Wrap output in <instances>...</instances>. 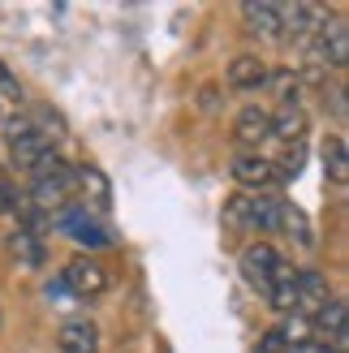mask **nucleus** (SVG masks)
I'll return each mask as SVG.
<instances>
[{
    "label": "nucleus",
    "instance_id": "obj_10",
    "mask_svg": "<svg viewBox=\"0 0 349 353\" xmlns=\"http://www.w3.org/2000/svg\"><path fill=\"white\" fill-rule=\"evenodd\" d=\"M74 185L86 194L82 207L91 211V216H103V211L112 207V181H108V172H103L99 164H78L74 168Z\"/></svg>",
    "mask_w": 349,
    "mask_h": 353
},
{
    "label": "nucleus",
    "instance_id": "obj_7",
    "mask_svg": "<svg viewBox=\"0 0 349 353\" xmlns=\"http://www.w3.org/2000/svg\"><path fill=\"white\" fill-rule=\"evenodd\" d=\"M229 176L237 181L241 194H263L272 185H281V181H276V164L268 160L263 151H237L233 164H229Z\"/></svg>",
    "mask_w": 349,
    "mask_h": 353
},
{
    "label": "nucleus",
    "instance_id": "obj_25",
    "mask_svg": "<svg viewBox=\"0 0 349 353\" xmlns=\"http://www.w3.org/2000/svg\"><path fill=\"white\" fill-rule=\"evenodd\" d=\"M0 99H9V103H22V82H17L9 69H5V61H0Z\"/></svg>",
    "mask_w": 349,
    "mask_h": 353
},
{
    "label": "nucleus",
    "instance_id": "obj_28",
    "mask_svg": "<svg viewBox=\"0 0 349 353\" xmlns=\"http://www.w3.org/2000/svg\"><path fill=\"white\" fill-rule=\"evenodd\" d=\"M332 112H337V121H345V91H341V86L332 91Z\"/></svg>",
    "mask_w": 349,
    "mask_h": 353
},
{
    "label": "nucleus",
    "instance_id": "obj_8",
    "mask_svg": "<svg viewBox=\"0 0 349 353\" xmlns=\"http://www.w3.org/2000/svg\"><path fill=\"white\" fill-rule=\"evenodd\" d=\"M310 327H315L319 345H328L332 353H345V345H349V306H345V297H332V302L310 319Z\"/></svg>",
    "mask_w": 349,
    "mask_h": 353
},
{
    "label": "nucleus",
    "instance_id": "obj_5",
    "mask_svg": "<svg viewBox=\"0 0 349 353\" xmlns=\"http://www.w3.org/2000/svg\"><path fill=\"white\" fill-rule=\"evenodd\" d=\"M61 285H65V293L82 297V302H95V297H103V293H108L112 276H108V268H103L99 259H91V254H78V259H69V263H65V276H61Z\"/></svg>",
    "mask_w": 349,
    "mask_h": 353
},
{
    "label": "nucleus",
    "instance_id": "obj_18",
    "mask_svg": "<svg viewBox=\"0 0 349 353\" xmlns=\"http://www.w3.org/2000/svg\"><path fill=\"white\" fill-rule=\"evenodd\" d=\"M276 216H281V199L272 190L246 194V233H276Z\"/></svg>",
    "mask_w": 349,
    "mask_h": 353
},
{
    "label": "nucleus",
    "instance_id": "obj_20",
    "mask_svg": "<svg viewBox=\"0 0 349 353\" xmlns=\"http://www.w3.org/2000/svg\"><path fill=\"white\" fill-rule=\"evenodd\" d=\"M268 91L276 95L281 108H298V91H302V74H293V69H268Z\"/></svg>",
    "mask_w": 349,
    "mask_h": 353
},
{
    "label": "nucleus",
    "instance_id": "obj_2",
    "mask_svg": "<svg viewBox=\"0 0 349 353\" xmlns=\"http://www.w3.org/2000/svg\"><path fill=\"white\" fill-rule=\"evenodd\" d=\"M0 138H5V155H9V164H17L22 172H30L48 151H57V147H48V138H43L39 130H34L30 112L5 117V121H0Z\"/></svg>",
    "mask_w": 349,
    "mask_h": 353
},
{
    "label": "nucleus",
    "instance_id": "obj_17",
    "mask_svg": "<svg viewBox=\"0 0 349 353\" xmlns=\"http://www.w3.org/2000/svg\"><path fill=\"white\" fill-rule=\"evenodd\" d=\"M268 82V61L255 57V52H241V57H233L229 65V86L233 91H263Z\"/></svg>",
    "mask_w": 349,
    "mask_h": 353
},
{
    "label": "nucleus",
    "instance_id": "obj_19",
    "mask_svg": "<svg viewBox=\"0 0 349 353\" xmlns=\"http://www.w3.org/2000/svg\"><path fill=\"white\" fill-rule=\"evenodd\" d=\"M319 160H323V172L332 185H345L349 181V151H345V138L341 134H328L323 147H319Z\"/></svg>",
    "mask_w": 349,
    "mask_h": 353
},
{
    "label": "nucleus",
    "instance_id": "obj_23",
    "mask_svg": "<svg viewBox=\"0 0 349 353\" xmlns=\"http://www.w3.org/2000/svg\"><path fill=\"white\" fill-rule=\"evenodd\" d=\"M17 203H22V194H17V185L9 181L5 164H0V216H13V211H17Z\"/></svg>",
    "mask_w": 349,
    "mask_h": 353
},
{
    "label": "nucleus",
    "instance_id": "obj_22",
    "mask_svg": "<svg viewBox=\"0 0 349 353\" xmlns=\"http://www.w3.org/2000/svg\"><path fill=\"white\" fill-rule=\"evenodd\" d=\"M224 228H229V233H246V194L241 190L224 203Z\"/></svg>",
    "mask_w": 349,
    "mask_h": 353
},
{
    "label": "nucleus",
    "instance_id": "obj_1",
    "mask_svg": "<svg viewBox=\"0 0 349 353\" xmlns=\"http://www.w3.org/2000/svg\"><path fill=\"white\" fill-rule=\"evenodd\" d=\"M30 207L52 216V211H65L69 203L78 199V185H74V164L61 160V151H48L30 172Z\"/></svg>",
    "mask_w": 349,
    "mask_h": 353
},
{
    "label": "nucleus",
    "instance_id": "obj_24",
    "mask_svg": "<svg viewBox=\"0 0 349 353\" xmlns=\"http://www.w3.org/2000/svg\"><path fill=\"white\" fill-rule=\"evenodd\" d=\"M302 155H306V151H302V143H298V147L285 151V160H272V164H281V168H276V181H289V176H298V172H302Z\"/></svg>",
    "mask_w": 349,
    "mask_h": 353
},
{
    "label": "nucleus",
    "instance_id": "obj_13",
    "mask_svg": "<svg viewBox=\"0 0 349 353\" xmlns=\"http://www.w3.org/2000/svg\"><path fill=\"white\" fill-rule=\"evenodd\" d=\"M319 26L315 5H281V43H306Z\"/></svg>",
    "mask_w": 349,
    "mask_h": 353
},
{
    "label": "nucleus",
    "instance_id": "obj_15",
    "mask_svg": "<svg viewBox=\"0 0 349 353\" xmlns=\"http://www.w3.org/2000/svg\"><path fill=\"white\" fill-rule=\"evenodd\" d=\"M276 233H285L302 245V250H315V224H310V216L298 207V203H289L281 199V216H276Z\"/></svg>",
    "mask_w": 349,
    "mask_h": 353
},
{
    "label": "nucleus",
    "instance_id": "obj_9",
    "mask_svg": "<svg viewBox=\"0 0 349 353\" xmlns=\"http://www.w3.org/2000/svg\"><path fill=\"white\" fill-rule=\"evenodd\" d=\"M332 285H328V276L319 268H298V306L293 314H302V319H315V314L332 302Z\"/></svg>",
    "mask_w": 349,
    "mask_h": 353
},
{
    "label": "nucleus",
    "instance_id": "obj_29",
    "mask_svg": "<svg viewBox=\"0 0 349 353\" xmlns=\"http://www.w3.org/2000/svg\"><path fill=\"white\" fill-rule=\"evenodd\" d=\"M0 121H5V112H0Z\"/></svg>",
    "mask_w": 349,
    "mask_h": 353
},
{
    "label": "nucleus",
    "instance_id": "obj_14",
    "mask_svg": "<svg viewBox=\"0 0 349 353\" xmlns=\"http://www.w3.org/2000/svg\"><path fill=\"white\" fill-rule=\"evenodd\" d=\"M61 353H99V327L91 319H65L57 332Z\"/></svg>",
    "mask_w": 349,
    "mask_h": 353
},
{
    "label": "nucleus",
    "instance_id": "obj_16",
    "mask_svg": "<svg viewBox=\"0 0 349 353\" xmlns=\"http://www.w3.org/2000/svg\"><path fill=\"white\" fill-rule=\"evenodd\" d=\"M241 22H246V30L255 39L281 43V5H255V0H246L241 5Z\"/></svg>",
    "mask_w": 349,
    "mask_h": 353
},
{
    "label": "nucleus",
    "instance_id": "obj_4",
    "mask_svg": "<svg viewBox=\"0 0 349 353\" xmlns=\"http://www.w3.org/2000/svg\"><path fill=\"white\" fill-rule=\"evenodd\" d=\"M306 57L315 69H345L349 65V26L345 17H332V22H319L315 34L306 39Z\"/></svg>",
    "mask_w": 349,
    "mask_h": 353
},
{
    "label": "nucleus",
    "instance_id": "obj_27",
    "mask_svg": "<svg viewBox=\"0 0 349 353\" xmlns=\"http://www.w3.org/2000/svg\"><path fill=\"white\" fill-rule=\"evenodd\" d=\"M285 353H332V349H328V345H319L315 336H310V341H302V345H289Z\"/></svg>",
    "mask_w": 349,
    "mask_h": 353
},
{
    "label": "nucleus",
    "instance_id": "obj_26",
    "mask_svg": "<svg viewBox=\"0 0 349 353\" xmlns=\"http://www.w3.org/2000/svg\"><path fill=\"white\" fill-rule=\"evenodd\" d=\"M255 353H285V341H281V332H263V341H259V349Z\"/></svg>",
    "mask_w": 349,
    "mask_h": 353
},
{
    "label": "nucleus",
    "instance_id": "obj_11",
    "mask_svg": "<svg viewBox=\"0 0 349 353\" xmlns=\"http://www.w3.org/2000/svg\"><path fill=\"white\" fill-rule=\"evenodd\" d=\"M272 138V112L259 108V103H250V108H241L237 121H233V143L241 151H259Z\"/></svg>",
    "mask_w": 349,
    "mask_h": 353
},
{
    "label": "nucleus",
    "instance_id": "obj_6",
    "mask_svg": "<svg viewBox=\"0 0 349 353\" xmlns=\"http://www.w3.org/2000/svg\"><path fill=\"white\" fill-rule=\"evenodd\" d=\"M57 220L69 237H74L78 245H86V250H103V245H117V233L108 224H103L99 216H91L82 203H69L65 211H57Z\"/></svg>",
    "mask_w": 349,
    "mask_h": 353
},
{
    "label": "nucleus",
    "instance_id": "obj_21",
    "mask_svg": "<svg viewBox=\"0 0 349 353\" xmlns=\"http://www.w3.org/2000/svg\"><path fill=\"white\" fill-rule=\"evenodd\" d=\"M302 134H306V112L302 108L272 112V138H281V143H302Z\"/></svg>",
    "mask_w": 349,
    "mask_h": 353
},
{
    "label": "nucleus",
    "instance_id": "obj_12",
    "mask_svg": "<svg viewBox=\"0 0 349 353\" xmlns=\"http://www.w3.org/2000/svg\"><path fill=\"white\" fill-rule=\"evenodd\" d=\"M9 254L17 259V268H26V272L43 268V263H48L43 233H39V228H30V224H17L13 233H9Z\"/></svg>",
    "mask_w": 349,
    "mask_h": 353
},
{
    "label": "nucleus",
    "instance_id": "obj_3",
    "mask_svg": "<svg viewBox=\"0 0 349 353\" xmlns=\"http://www.w3.org/2000/svg\"><path fill=\"white\" fill-rule=\"evenodd\" d=\"M285 263H289V259H285L281 250H276L272 241H250L246 250H241L237 268H241V280H246V285H250V289H255L259 297H268Z\"/></svg>",
    "mask_w": 349,
    "mask_h": 353
}]
</instances>
